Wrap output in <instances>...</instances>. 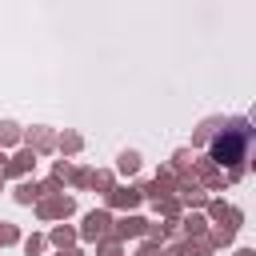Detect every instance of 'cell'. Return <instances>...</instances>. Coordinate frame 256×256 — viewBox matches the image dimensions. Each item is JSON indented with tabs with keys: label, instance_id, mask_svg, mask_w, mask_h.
Returning <instances> with one entry per match:
<instances>
[{
	"label": "cell",
	"instance_id": "cell-1",
	"mask_svg": "<svg viewBox=\"0 0 256 256\" xmlns=\"http://www.w3.org/2000/svg\"><path fill=\"white\" fill-rule=\"evenodd\" d=\"M248 144H252V128H248V120H228V124H220V132L212 136V164H228L232 172H228V180H240V164L248 160Z\"/></svg>",
	"mask_w": 256,
	"mask_h": 256
},
{
	"label": "cell",
	"instance_id": "cell-2",
	"mask_svg": "<svg viewBox=\"0 0 256 256\" xmlns=\"http://www.w3.org/2000/svg\"><path fill=\"white\" fill-rule=\"evenodd\" d=\"M72 208H76V200L64 196V192H56V196H44L36 212H40V220H56V216H72Z\"/></svg>",
	"mask_w": 256,
	"mask_h": 256
},
{
	"label": "cell",
	"instance_id": "cell-3",
	"mask_svg": "<svg viewBox=\"0 0 256 256\" xmlns=\"http://www.w3.org/2000/svg\"><path fill=\"white\" fill-rule=\"evenodd\" d=\"M108 232H112V216H108V212H100V208H96V212H88V216H84V228H80V236H84V240H104Z\"/></svg>",
	"mask_w": 256,
	"mask_h": 256
},
{
	"label": "cell",
	"instance_id": "cell-4",
	"mask_svg": "<svg viewBox=\"0 0 256 256\" xmlns=\"http://www.w3.org/2000/svg\"><path fill=\"white\" fill-rule=\"evenodd\" d=\"M144 228H148L144 216H120V220L112 224V236H116V240H136V236H144Z\"/></svg>",
	"mask_w": 256,
	"mask_h": 256
},
{
	"label": "cell",
	"instance_id": "cell-5",
	"mask_svg": "<svg viewBox=\"0 0 256 256\" xmlns=\"http://www.w3.org/2000/svg\"><path fill=\"white\" fill-rule=\"evenodd\" d=\"M32 164H36V152H32V148H24V152H16L12 160H4V172H0V176H24Z\"/></svg>",
	"mask_w": 256,
	"mask_h": 256
},
{
	"label": "cell",
	"instance_id": "cell-6",
	"mask_svg": "<svg viewBox=\"0 0 256 256\" xmlns=\"http://www.w3.org/2000/svg\"><path fill=\"white\" fill-rule=\"evenodd\" d=\"M140 200H144V196H140V188H132V184H128V188H112V192H108V204H112V208H136Z\"/></svg>",
	"mask_w": 256,
	"mask_h": 256
},
{
	"label": "cell",
	"instance_id": "cell-7",
	"mask_svg": "<svg viewBox=\"0 0 256 256\" xmlns=\"http://www.w3.org/2000/svg\"><path fill=\"white\" fill-rule=\"evenodd\" d=\"M28 148H32V152H48V148H56V136H52L48 128H32V132H28Z\"/></svg>",
	"mask_w": 256,
	"mask_h": 256
},
{
	"label": "cell",
	"instance_id": "cell-8",
	"mask_svg": "<svg viewBox=\"0 0 256 256\" xmlns=\"http://www.w3.org/2000/svg\"><path fill=\"white\" fill-rule=\"evenodd\" d=\"M196 172H200V180H204L208 188H220V184H224V172H220L212 160H196Z\"/></svg>",
	"mask_w": 256,
	"mask_h": 256
},
{
	"label": "cell",
	"instance_id": "cell-9",
	"mask_svg": "<svg viewBox=\"0 0 256 256\" xmlns=\"http://www.w3.org/2000/svg\"><path fill=\"white\" fill-rule=\"evenodd\" d=\"M204 232H208L204 216H184L180 220V236H204Z\"/></svg>",
	"mask_w": 256,
	"mask_h": 256
},
{
	"label": "cell",
	"instance_id": "cell-10",
	"mask_svg": "<svg viewBox=\"0 0 256 256\" xmlns=\"http://www.w3.org/2000/svg\"><path fill=\"white\" fill-rule=\"evenodd\" d=\"M40 196V184L36 180H24V184H16V204H32Z\"/></svg>",
	"mask_w": 256,
	"mask_h": 256
},
{
	"label": "cell",
	"instance_id": "cell-11",
	"mask_svg": "<svg viewBox=\"0 0 256 256\" xmlns=\"http://www.w3.org/2000/svg\"><path fill=\"white\" fill-rule=\"evenodd\" d=\"M220 124H224V120H204V124L196 128V136H192V140H196V144H208V140L220 132Z\"/></svg>",
	"mask_w": 256,
	"mask_h": 256
},
{
	"label": "cell",
	"instance_id": "cell-12",
	"mask_svg": "<svg viewBox=\"0 0 256 256\" xmlns=\"http://www.w3.org/2000/svg\"><path fill=\"white\" fill-rule=\"evenodd\" d=\"M116 168H120L124 176H132V172L140 168V152H132V148H128V152H120V160H116Z\"/></svg>",
	"mask_w": 256,
	"mask_h": 256
},
{
	"label": "cell",
	"instance_id": "cell-13",
	"mask_svg": "<svg viewBox=\"0 0 256 256\" xmlns=\"http://www.w3.org/2000/svg\"><path fill=\"white\" fill-rule=\"evenodd\" d=\"M156 204V212H164V216H180V200L176 196H160V200H152Z\"/></svg>",
	"mask_w": 256,
	"mask_h": 256
},
{
	"label": "cell",
	"instance_id": "cell-14",
	"mask_svg": "<svg viewBox=\"0 0 256 256\" xmlns=\"http://www.w3.org/2000/svg\"><path fill=\"white\" fill-rule=\"evenodd\" d=\"M72 240H76V232L72 228H52V244L64 252V248H72Z\"/></svg>",
	"mask_w": 256,
	"mask_h": 256
},
{
	"label": "cell",
	"instance_id": "cell-15",
	"mask_svg": "<svg viewBox=\"0 0 256 256\" xmlns=\"http://www.w3.org/2000/svg\"><path fill=\"white\" fill-rule=\"evenodd\" d=\"M80 144H84V140H80L76 132H64V136L56 140V148H60V152H80Z\"/></svg>",
	"mask_w": 256,
	"mask_h": 256
},
{
	"label": "cell",
	"instance_id": "cell-16",
	"mask_svg": "<svg viewBox=\"0 0 256 256\" xmlns=\"http://www.w3.org/2000/svg\"><path fill=\"white\" fill-rule=\"evenodd\" d=\"M20 140V128L12 120H0V144H16Z\"/></svg>",
	"mask_w": 256,
	"mask_h": 256
},
{
	"label": "cell",
	"instance_id": "cell-17",
	"mask_svg": "<svg viewBox=\"0 0 256 256\" xmlns=\"http://www.w3.org/2000/svg\"><path fill=\"white\" fill-rule=\"evenodd\" d=\"M96 256H120V240H116V236H104V240L96 244Z\"/></svg>",
	"mask_w": 256,
	"mask_h": 256
},
{
	"label": "cell",
	"instance_id": "cell-18",
	"mask_svg": "<svg viewBox=\"0 0 256 256\" xmlns=\"http://www.w3.org/2000/svg\"><path fill=\"white\" fill-rule=\"evenodd\" d=\"M88 188H100V192L108 196V192H112V172H92V184H88Z\"/></svg>",
	"mask_w": 256,
	"mask_h": 256
},
{
	"label": "cell",
	"instance_id": "cell-19",
	"mask_svg": "<svg viewBox=\"0 0 256 256\" xmlns=\"http://www.w3.org/2000/svg\"><path fill=\"white\" fill-rule=\"evenodd\" d=\"M72 184H76V188H88V184H92V172H88V168H72Z\"/></svg>",
	"mask_w": 256,
	"mask_h": 256
},
{
	"label": "cell",
	"instance_id": "cell-20",
	"mask_svg": "<svg viewBox=\"0 0 256 256\" xmlns=\"http://www.w3.org/2000/svg\"><path fill=\"white\" fill-rule=\"evenodd\" d=\"M24 252H28V256H40V252H44V236H28V240H24Z\"/></svg>",
	"mask_w": 256,
	"mask_h": 256
},
{
	"label": "cell",
	"instance_id": "cell-21",
	"mask_svg": "<svg viewBox=\"0 0 256 256\" xmlns=\"http://www.w3.org/2000/svg\"><path fill=\"white\" fill-rule=\"evenodd\" d=\"M16 240H20L16 224H0V244H16Z\"/></svg>",
	"mask_w": 256,
	"mask_h": 256
},
{
	"label": "cell",
	"instance_id": "cell-22",
	"mask_svg": "<svg viewBox=\"0 0 256 256\" xmlns=\"http://www.w3.org/2000/svg\"><path fill=\"white\" fill-rule=\"evenodd\" d=\"M0 180H4V176H0Z\"/></svg>",
	"mask_w": 256,
	"mask_h": 256
}]
</instances>
